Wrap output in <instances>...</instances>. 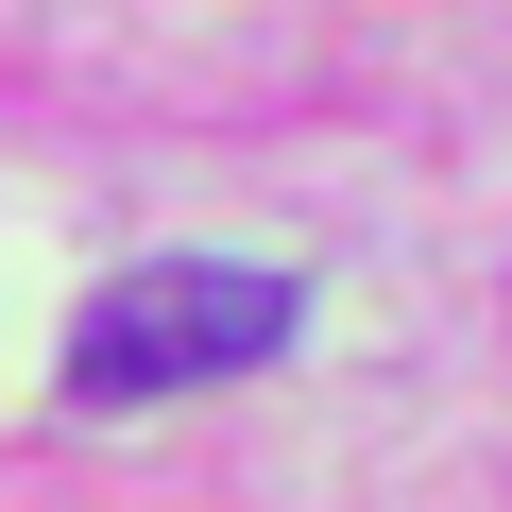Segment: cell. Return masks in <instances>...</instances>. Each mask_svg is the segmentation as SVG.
Masks as SVG:
<instances>
[{"instance_id": "cell-1", "label": "cell", "mask_w": 512, "mask_h": 512, "mask_svg": "<svg viewBox=\"0 0 512 512\" xmlns=\"http://www.w3.org/2000/svg\"><path fill=\"white\" fill-rule=\"evenodd\" d=\"M274 342H291V274H256V256H154V274H120L69 325V393L86 410H154V393L256 376Z\"/></svg>"}]
</instances>
